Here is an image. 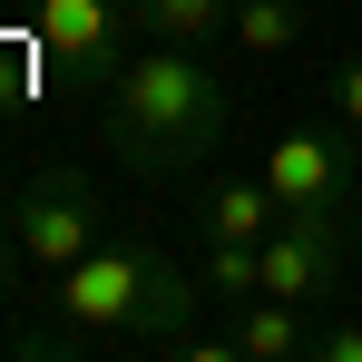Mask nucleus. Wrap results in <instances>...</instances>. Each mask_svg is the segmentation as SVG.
<instances>
[{
  "instance_id": "ddd939ff",
  "label": "nucleus",
  "mask_w": 362,
  "mask_h": 362,
  "mask_svg": "<svg viewBox=\"0 0 362 362\" xmlns=\"http://www.w3.org/2000/svg\"><path fill=\"white\" fill-rule=\"evenodd\" d=\"M313 362H362V313H343V323H313Z\"/></svg>"
},
{
  "instance_id": "f8f14e48",
  "label": "nucleus",
  "mask_w": 362,
  "mask_h": 362,
  "mask_svg": "<svg viewBox=\"0 0 362 362\" xmlns=\"http://www.w3.org/2000/svg\"><path fill=\"white\" fill-rule=\"evenodd\" d=\"M323 108H333V127H353V137H362V49H353V59H333V78H323Z\"/></svg>"
},
{
  "instance_id": "0eeeda50",
  "label": "nucleus",
  "mask_w": 362,
  "mask_h": 362,
  "mask_svg": "<svg viewBox=\"0 0 362 362\" xmlns=\"http://www.w3.org/2000/svg\"><path fill=\"white\" fill-rule=\"evenodd\" d=\"M196 353H226V362H313V313L303 303H274V294H245L235 323Z\"/></svg>"
},
{
  "instance_id": "9b49d317",
  "label": "nucleus",
  "mask_w": 362,
  "mask_h": 362,
  "mask_svg": "<svg viewBox=\"0 0 362 362\" xmlns=\"http://www.w3.org/2000/svg\"><path fill=\"white\" fill-rule=\"evenodd\" d=\"M196 274H206V303H226V313H235V303L264 284V255H255V245H206V264H196Z\"/></svg>"
},
{
  "instance_id": "423d86ee",
  "label": "nucleus",
  "mask_w": 362,
  "mask_h": 362,
  "mask_svg": "<svg viewBox=\"0 0 362 362\" xmlns=\"http://www.w3.org/2000/svg\"><path fill=\"white\" fill-rule=\"evenodd\" d=\"M30 40L78 88H108L118 59H127V40H137V20H127V0H30Z\"/></svg>"
},
{
  "instance_id": "f03ea898",
  "label": "nucleus",
  "mask_w": 362,
  "mask_h": 362,
  "mask_svg": "<svg viewBox=\"0 0 362 362\" xmlns=\"http://www.w3.org/2000/svg\"><path fill=\"white\" fill-rule=\"evenodd\" d=\"M108 147L137 177H196L226 137H235V78L216 69V49H177V40H137L118 78L98 88Z\"/></svg>"
},
{
  "instance_id": "7ed1b4c3",
  "label": "nucleus",
  "mask_w": 362,
  "mask_h": 362,
  "mask_svg": "<svg viewBox=\"0 0 362 362\" xmlns=\"http://www.w3.org/2000/svg\"><path fill=\"white\" fill-rule=\"evenodd\" d=\"M264 186H274V206L284 216H353L362 206V157H353V127L333 137V127H284V137H264Z\"/></svg>"
},
{
  "instance_id": "6e6552de",
  "label": "nucleus",
  "mask_w": 362,
  "mask_h": 362,
  "mask_svg": "<svg viewBox=\"0 0 362 362\" xmlns=\"http://www.w3.org/2000/svg\"><path fill=\"white\" fill-rule=\"evenodd\" d=\"M274 226H284V206H274L264 167H255V177H216V186H206V245H264Z\"/></svg>"
},
{
  "instance_id": "1a4fd4ad",
  "label": "nucleus",
  "mask_w": 362,
  "mask_h": 362,
  "mask_svg": "<svg viewBox=\"0 0 362 362\" xmlns=\"http://www.w3.org/2000/svg\"><path fill=\"white\" fill-rule=\"evenodd\" d=\"M137 40H177V49H226L235 0H127Z\"/></svg>"
},
{
  "instance_id": "4468645a",
  "label": "nucleus",
  "mask_w": 362,
  "mask_h": 362,
  "mask_svg": "<svg viewBox=\"0 0 362 362\" xmlns=\"http://www.w3.org/2000/svg\"><path fill=\"white\" fill-rule=\"evenodd\" d=\"M20 264H30V255H20V235L0 226V303H10V274H20Z\"/></svg>"
},
{
  "instance_id": "2eb2a0df",
  "label": "nucleus",
  "mask_w": 362,
  "mask_h": 362,
  "mask_svg": "<svg viewBox=\"0 0 362 362\" xmlns=\"http://www.w3.org/2000/svg\"><path fill=\"white\" fill-rule=\"evenodd\" d=\"M343 303H353V313H362V264H353V284H343Z\"/></svg>"
},
{
  "instance_id": "20e7f679",
  "label": "nucleus",
  "mask_w": 362,
  "mask_h": 362,
  "mask_svg": "<svg viewBox=\"0 0 362 362\" xmlns=\"http://www.w3.org/2000/svg\"><path fill=\"white\" fill-rule=\"evenodd\" d=\"M10 235H20V255H30L40 274H69L88 245L108 235V216H98V177H88V167H40V177L10 196Z\"/></svg>"
},
{
  "instance_id": "9d476101",
  "label": "nucleus",
  "mask_w": 362,
  "mask_h": 362,
  "mask_svg": "<svg viewBox=\"0 0 362 362\" xmlns=\"http://www.w3.org/2000/svg\"><path fill=\"white\" fill-rule=\"evenodd\" d=\"M303 0H235V30H226V49L235 59H294L303 49Z\"/></svg>"
},
{
  "instance_id": "39448f33",
  "label": "nucleus",
  "mask_w": 362,
  "mask_h": 362,
  "mask_svg": "<svg viewBox=\"0 0 362 362\" xmlns=\"http://www.w3.org/2000/svg\"><path fill=\"white\" fill-rule=\"evenodd\" d=\"M343 226H353V216H284L274 235L255 245V255H264V284H255V294L303 303V313L343 303V284H353V264H343Z\"/></svg>"
},
{
  "instance_id": "f257e3e1",
  "label": "nucleus",
  "mask_w": 362,
  "mask_h": 362,
  "mask_svg": "<svg viewBox=\"0 0 362 362\" xmlns=\"http://www.w3.org/2000/svg\"><path fill=\"white\" fill-rule=\"evenodd\" d=\"M196 303H206V274H186L167 245L98 235L69 274H49L59 333H40L30 353H186Z\"/></svg>"
}]
</instances>
